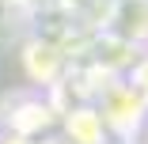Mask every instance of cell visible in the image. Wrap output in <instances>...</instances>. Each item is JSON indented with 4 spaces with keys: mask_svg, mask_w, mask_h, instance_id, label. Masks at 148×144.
I'll list each match as a JSON object with an SVG mask.
<instances>
[{
    "mask_svg": "<svg viewBox=\"0 0 148 144\" xmlns=\"http://www.w3.org/2000/svg\"><path fill=\"white\" fill-rule=\"evenodd\" d=\"M99 118L106 125V133H118V136H129L144 125L148 118V102L144 95L133 87L129 80H118V83H103L99 91Z\"/></svg>",
    "mask_w": 148,
    "mask_h": 144,
    "instance_id": "cell-1",
    "label": "cell"
},
{
    "mask_svg": "<svg viewBox=\"0 0 148 144\" xmlns=\"http://www.w3.org/2000/svg\"><path fill=\"white\" fill-rule=\"evenodd\" d=\"M61 114H65V118H61L65 136L72 144H106L110 140V133H106V125H103V118H99L95 106H69Z\"/></svg>",
    "mask_w": 148,
    "mask_h": 144,
    "instance_id": "cell-2",
    "label": "cell"
},
{
    "mask_svg": "<svg viewBox=\"0 0 148 144\" xmlns=\"http://www.w3.org/2000/svg\"><path fill=\"white\" fill-rule=\"evenodd\" d=\"M140 129H144V140H148V118H144V125H140Z\"/></svg>",
    "mask_w": 148,
    "mask_h": 144,
    "instance_id": "cell-3",
    "label": "cell"
}]
</instances>
